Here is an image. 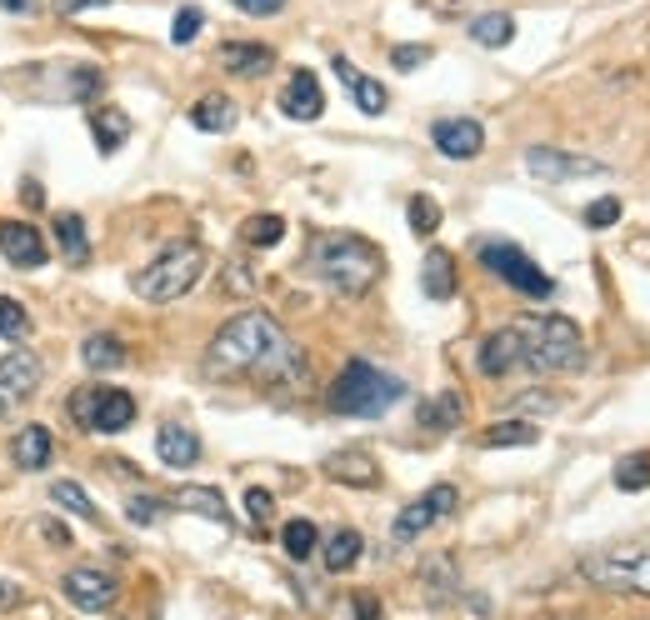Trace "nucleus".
Wrapping results in <instances>:
<instances>
[{
  "label": "nucleus",
  "instance_id": "obj_14",
  "mask_svg": "<svg viewBox=\"0 0 650 620\" xmlns=\"http://www.w3.org/2000/svg\"><path fill=\"white\" fill-rule=\"evenodd\" d=\"M0 256L20 270H40L46 266V240H40V230L26 226V220H6V226H0Z\"/></svg>",
  "mask_w": 650,
  "mask_h": 620
},
{
  "label": "nucleus",
  "instance_id": "obj_10",
  "mask_svg": "<svg viewBox=\"0 0 650 620\" xmlns=\"http://www.w3.org/2000/svg\"><path fill=\"white\" fill-rule=\"evenodd\" d=\"M456 500H460V490L456 486H430L420 500H410L406 510L396 516V526H390V536L396 540H416L420 530H430L436 520H446L450 510H456Z\"/></svg>",
  "mask_w": 650,
  "mask_h": 620
},
{
  "label": "nucleus",
  "instance_id": "obj_38",
  "mask_svg": "<svg viewBox=\"0 0 650 620\" xmlns=\"http://www.w3.org/2000/svg\"><path fill=\"white\" fill-rule=\"evenodd\" d=\"M620 220V200L616 196H600V200H590L586 206V226L590 230H610Z\"/></svg>",
  "mask_w": 650,
  "mask_h": 620
},
{
  "label": "nucleus",
  "instance_id": "obj_36",
  "mask_svg": "<svg viewBox=\"0 0 650 620\" xmlns=\"http://www.w3.org/2000/svg\"><path fill=\"white\" fill-rule=\"evenodd\" d=\"M0 336H6V340H26L30 336L26 306H20V300H10V296H0Z\"/></svg>",
  "mask_w": 650,
  "mask_h": 620
},
{
  "label": "nucleus",
  "instance_id": "obj_39",
  "mask_svg": "<svg viewBox=\"0 0 650 620\" xmlns=\"http://www.w3.org/2000/svg\"><path fill=\"white\" fill-rule=\"evenodd\" d=\"M160 510H166V500H156V496H130L126 520H130V526H156Z\"/></svg>",
  "mask_w": 650,
  "mask_h": 620
},
{
  "label": "nucleus",
  "instance_id": "obj_7",
  "mask_svg": "<svg viewBox=\"0 0 650 620\" xmlns=\"http://www.w3.org/2000/svg\"><path fill=\"white\" fill-rule=\"evenodd\" d=\"M476 256H480V266H486L490 276H500L510 290H520V296H530V300L556 296V280H550L520 246H510V240H480Z\"/></svg>",
  "mask_w": 650,
  "mask_h": 620
},
{
  "label": "nucleus",
  "instance_id": "obj_22",
  "mask_svg": "<svg viewBox=\"0 0 650 620\" xmlns=\"http://www.w3.org/2000/svg\"><path fill=\"white\" fill-rule=\"evenodd\" d=\"M420 290H426L430 300L456 296V260H450V250H430V256L420 260Z\"/></svg>",
  "mask_w": 650,
  "mask_h": 620
},
{
  "label": "nucleus",
  "instance_id": "obj_6",
  "mask_svg": "<svg viewBox=\"0 0 650 620\" xmlns=\"http://www.w3.org/2000/svg\"><path fill=\"white\" fill-rule=\"evenodd\" d=\"M580 576L600 590H620V596L650 600V550H636V546L590 550V556H580Z\"/></svg>",
  "mask_w": 650,
  "mask_h": 620
},
{
  "label": "nucleus",
  "instance_id": "obj_45",
  "mask_svg": "<svg viewBox=\"0 0 650 620\" xmlns=\"http://www.w3.org/2000/svg\"><path fill=\"white\" fill-rule=\"evenodd\" d=\"M356 616H360V620H380V606H376L370 596H356Z\"/></svg>",
  "mask_w": 650,
  "mask_h": 620
},
{
  "label": "nucleus",
  "instance_id": "obj_2",
  "mask_svg": "<svg viewBox=\"0 0 650 620\" xmlns=\"http://www.w3.org/2000/svg\"><path fill=\"white\" fill-rule=\"evenodd\" d=\"M306 266L316 280H326L336 296H366L370 286L386 270L380 246H370L366 236H350V230H326V236L310 240Z\"/></svg>",
  "mask_w": 650,
  "mask_h": 620
},
{
  "label": "nucleus",
  "instance_id": "obj_27",
  "mask_svg": "<svg viewBox=\"0 0 650 620\" xmlns=\"http://www.w3.org/2000/svg\"><path fill=\"white\" fill-rule=\"evenodd\" d=\"M536 440H540V426H530V420H496V426L480 436V446L506 450V446H536Z\"/></svg>",
  "mask_w": 650,
  "mask_h": 620
},
{
  "label": "nucleus",
  "instance_id": "obj_9",
  "mask_svg": "<svg viewBox=\"0 0 650 620\" xmlns=\"http://www.w3.org/2000/svg\"><path fill=\"white\" fill-rule=\"evenodd\" d=\"M526 170L536 180H546V186H560V180H580V176H606V160L570 156V150H556V146H530Z\"/></svg>",
  "mask_w": 650,
  "mask_h": 620
},
{
  "label": "nucleus",
  "instance_id": "obj_47",
  "mask_svg": "<svg viewBox=\"0 0 650 620\" xmlns=\"http://www.w3.org/2000/svg\"><path fill=\"white\" fill-rule=\"evenodd\" d=\"M6 10H36V0H0Z\"/></svg>",
  "mask_w": 650,
  "mask_h": 620
},
{
  "label": "nucleus",
  "instance_id": "obj_48",
  "mask_svg": "<svg viewBox=\"0 0 650 620\" xmlns=\"http://www.w3.org/2000/svg\"><path fill=\"white\" fill-rule=\"evenodd\" d=\"M86 6H106V0H70V10H86Z\"/></svg>",
  "mask_w": 650,
  "mask_h": 620
},
{
  "label": "nucleus",
  "instance_id": "obj_31",
  "mask_svg": "<svg viewBox=\"0 0 650 620\" xmlns=\"http://www.w3.org/2000/svg\"><path fill=\"white\" fill-rule=\"evenodd\" d=\"M460 416H466V406H460L456 390H446V396H436L430 406H420V426H430V430H456Z\"/></svg>",
  "mask_w": 650,
  "mask_h": 620
},
{
  "label": "nucleus",
  "instance_id": "obj_21",
  "mask_svg": "<svg viewBox=\"0 0 650 620\" xmlns=\"http://www.w3.org/2000/svg\"><path fill=\"white\" fill-rule=\"evenodd\" d=\"M50 450H56V436H50L46 426H20L10 456H16L20 470H46L50 466Z\"/></svg>",
  "mask_w": 650,
  "mask_h": 620
},
{
  "label": "nucleus",
  "instance_id": "obj_43",
  "mask_svg": "<svg viewBox=\"0 0 650 620\" xmlns=\"http://www.w3.org/2000/svg\"><path fill=\"white\" fill-rule=\"evenodd\" d=\"M20 600H26V590H20L16 580H6V576H0V610H16Z\"/></svg>",
  "mask_w": 650,
  "mask_h": 620
},
{
  "label": "nucleus",
  "instance_id": "obj_46",
  "mask_svg": "<svg viewBox=\"0 0 650 620\" xmlns=\"http://www.w3.org/2000/svg\"><path fill=\"white\" fill-rule=\"evenodd\" d=\"M40 200H46V196H40V186H36V180H26V206H40Z\"/></svg>",
  "mask_w": 650,
  "mask_h": 620
},
{
  "label": "nucleus",
  "instance_id": "obj_33",
  "mask_svg": "<svg viewBox=\"0 0 650 620\" xmlns=\"http://www.w3.org/2000/svg\"><path fill=\"white\" fill-rule=\"evenodd\" d=\"M240 236H246V246L270 250V246H280V240H286V220H280V216H250Z\"/></svg>",
  "mask_w": 650,
  "mask_h": 620
},
{
  "label": "nucleus",
  "instance_id": "obj_24",
  "mask_svg": "<svg viewBox=\"0 0 650 620\" xmlns=\"http://www.w3.org/2000/svg\"><path fill=\"white\" fill-rule=\"evenodd\" d=\"M466 30H470V40H476V46L500 50V46H510V40H516V16H506V10H486V16H476Z\"/></svg>",
  "mask_w": 650,
  "mask_h": 620
},
{
  "label": "nucleus",
  "instance_id": "obj_41",
  "mask_svg": "<svg viewBox=\"0 0 650 620\" xmlns=\"http://www.w3.org/2000/svg\"><path fill=\"white\" fill-rule=\"evenodd\" d=\"M246 510H250V520L256 526H270V510H276V500H270V490H246Z\"/></svg>",
  "mask_w": 650,
  "mask_h": 620
},
{
  "label": "nucleus",
  "instance_id": "obj_32",
  "mask_svg": "<svg viewBox=\"0 0 650 620\" xmlns=\"http://www.w3.org/2000/svg\"><path fill=\"white\" fill-rule=\"evenodd\" d=\"M650 486V450H636V456H620L616 460V490L636 496V490Z\"/></svg>",
  "mask_w": 650,
  "mask_h": 620
},
{
  "label": "nucleus",
  "instance_id": "obj_12",
  "mask_svg": "<svg viewBox=\"0 0 650 620\" xmlns=\"http://www.w3.org/2000/svg\"><path fill=\"white\" fill-rule=\"evenodd\" d=\"M430 146L446 160H476L480 150H486V126L470 116H446L430 126Z\"/></svg>",
  "mask_w": 650,
  "mask_h": 620
},
{
  "label": "nucleus",
  "instance_id": "obj_28",
  "mask_svg": "<svg viewBox=\"0 0 650 620\" xmlns=\"http://www.w3.org/2000/svg\"><path fill=\"white\" fill-rule=\"evenodd\" d=\"M280 550H286L290 560H310L320 550V530L310 526V520H286V526H280Z\"/></svg>",
  "mask_w": 650,
  "mask_h": 620
},
{
  "label": "nucleus",
  "instance_id": "obj_42",
  "mask_svg": "<svg viewBox=\"0 0 650 620\" xmlns=\"http://www.w3.org/2000/svg\"><path fill=\"white\" fill-rule=\"evenodd\" d=\"M236 10H246V16H280L286 10V0H230Z\"/></svg>",
  "mask_w": 650,
  "mask_h": 620
},
{
  "label": "nucleus",
  "instance_id": "obj_19",
  "mask_svg": "<svg viewBox=\"0 0 650 620\" xmlns=\"http://www.w3.org/2000/svg\"><path fill=\"white\" fill-rule=\"evenodd\" d=\"M326 476L340 480V486H360V490L380 486V470H376V460H370L366 450H336V456L326 460Z\"/></svg>",
  "mask_w": 650,
  "mask_h": 620
},
{
  "label": "nucleus",
  "instance_id": "obj_23",
  "mask_svg": "<svg viewBox=\"0 0 650 620\" xmlns=\"http://www.w3.org/2000/svg\"><path fill=\"white\" fill-rule=\"evenodd\" d=\"M90 130H96L100 156H116V150L126 146V136H130V116L126 110H116V106H100L96 116H90Z\"/></svg>",
  "mask_w": 650,
  "mask_h": 620
},
{
  "label": "nucleus",
  "instance_id": "obj_18",
  "mask_svg": "<svg viewBox=\"0 0 650 620\" xmlns=\"http://www.w3.org/2000/svg\"><path fill=\"white\" fill-rule=\"evenodd\" d=\"M220 66H226L230 76H266V70L276 66V50L260 46V40H226V46H220Z\"/></svg>",
  "mask_w": 650,
  "mask_h": 620
},
{
  "label": "nucleus",
  "instance_id": "obj_11",
  "mask_svg": "<svg viewBox=\"0 0 650 620\" xmlns=\"http://www.w3.org/2000/svg\"><path fill=\"white\" fill-rule=\"evenodd\" d=\"M40 390V356L36 350H10L0 360V416L20 410Z\"/></svg>",
  "mask_w": 650,
  "mask_h": 620
},
{
  "label": "nucleus",
  "instance_id": "obj_1",
  "mask_svg": "<svg viewBox=\"0 0 650 620\" xmlns=\"http://www.w3.org/2000/svg\"><path fill=\"white\" fill-rule=\"evenodd\" d=\"M210 370H226V376H250L266 380V386H286V390H306V356L300 346L266 316V310H240L236 320L216 330L210 340Z\"/></svg>",
  "mask_w": 650,
  "mask_h": 620
},
{
  "label": "nucleus",
  "instance_id": "obj_30",
  "mask_svg": "<svg viewBox=\"0 0 650 620\" xmlns=\"http://www.w3.org/2000/svg\"><path fill=\"white\" fill-rule=\"evenodd\" d=\"M56 240H60V256H66L70 266H86V260H90L86 220H80V216H60L56 220Z\"/></svg>",
  "mask_w": 650,
  "mask_h": 620
},
{
  "label": "nucleus",
  "instance_id": "obj_26",
  "mask_svg": "<svg viewBox=\"0 0 650 620\" xmlns=\"http://www.w3.org/2000/svg\"><path fill=\"white\" fill-rule=\"evenodd\" d=\"M176 506H180V510H196V516L216 520V526H230L226 500H220V490H210V486H186V490L176 496Z\"/></svg>",
  "mask_w": 650,
  "mask_h": 620
},
{
  "label": "nucleus",
  "instance_id": "obj_20",
  "mask_svg": "<svg viewBox=\"0 0 650 620\" xmlns=\"http://www.w3.org/2000/svg\"><path fill=\"white\" fill-rule=\"evenodd\" d=\"M240 110L230 96H200L196 106H190V126L206 130V136H226V130H236Z\"/></svg>",
  "mask_w": 650,
  "mask_h": 620
},
{
  "label": "nucleus",
  "instance_id": "obj_5",
  "mask_svg": "<svg viewBox=\"0 0 650 620\" xmlns=\"http://www.w3.org/2000/svg\"><path fill=\"white\" fill-rule=\"evenodd\" d=\"M200 276H206V250H200L196 240H180V246L160 250V256L140 270V276H136V296L166 306V300H180L186 290H196Z\"/></svg>",
  "mask_w": 650,
  "mask_h": 620
},
{
  "label": "nucleus",
  "instance_id": "obj_37",
  "mask_svg": "<svg viewBox=\"0 0 650 620\" xmlns=\"http://www.w3.org/2000/svg\"><path fill=\"white\" fill-rule=\"evenodd\" d=\"M200 26H206V10L200 6L176 10V20H170V40H176V46H190V40L200 36Z\"/></svg>",
  "mask_w": 650,
  "mask_h": 620
},
{
  "label": "nucleus",
  "instance_id": "obj_34",
  "mask_svg": "<svg viewBox=\"0 0 650 620\" xmlns=\"http://www.w3.org/2000/svg\"><path fill=\"white\" fill-rule=\"evenodd\" d=\"M50 500H56L60 510H70V516H80V520H96V506H90L86 486H76V480H56V486H50Z\"/></svg>",
  "mask_w": 650,
  "mask_h": 620
},
{
  "label": "nucleus",
  "instance_id": "obj_17",
  "mask_svg": "<svg viewBox=\"0 0 650 620\" xmlns=\"http://www.w3.org/2000/svg\"><path fill=\"white\" fill-rule=\"evenodd\" d=\"M156 456H160V466H170V470H186V466H196L200 460V436L190 426H160L156 430Z\"/></svg>",
  "mask_w": 650,
  "mask_h": 620
},
{
  "label": "nucleus",
  "instance_id": "obj_25",
  "mask_svg": "<svg viewBox=\"0 0 650 620\" xmlns=\"http://www.w3.org/2000/svg\"><path fill=\"white\" fill-rule=\"evenodd\" d=\"M360 550H366V540H360V530H336V536L320 546V560H326L330 576H346L350 566L360 560Z\"/></svg>",
  "mask_w": 650,
  "mask_h": 620
},
{
  "label": "nucleus",
  "instance_id": "obj_29",
  "mask_svg": "<svg viewBox=\"0 0 650 620\" xmlns=\"http://www.w3.org/2000/svg\"><path fill=\"white\" fill-rule=\"evenodd\" d=\"M80 360H86L90 370H120L126 366V346H120V336H86Z\"/></svg>",
  "mask_w": 650,
  "mask_h": 620
},
{
  "label": "nucleus",
  "instance_id": "obj_35",
  "mask_svg": "<svg viewBox=\"0 0 650 620\" xmlns=\"http://www.w3.org/2000/svg\"><path fill=\"white\" fill-rule=\"evenodd\" d=\"M406 216H410V230H416V236H436L440 230V206L430 196H410Z\"/></svg>",
  "mask_w": 650,
  "mask_h": 620
},
{
  "label": "nucleus",
  "instance_id": "obj_15",
  "mask_svg": "<svg viewBox=\"0 0 650 620\" xmlns=\"http://www.w3.org/2000/svg\"><path fill=\"white\" fill-rule=\"evenodd\" d=\"M280 110H286L290 120H320L326 96H320L316 70H296V76L286 80V90H280Z\"/></svg>",
  "mask_w": 650,
  "mask_h": 620
},
{
  "label": "nucleus",
  "instance_id": "obj_4",
  "mask_svg": "<svg viewBox=\"0 0 650 620\" xmlns=\"http://www.w3.org/2000/svg\"><path fill=\"white\" fill-rule=\"evenodd\" d=\"M400 400H406V380L380 370V366H370V360H350L326 390V406L336 410V416H360V420L386 416V410L400 406Z\"/></svg>",
  "mask_w": 650,
  "mask_h": 620
},
{
  "label": "nucleus",
  "instance_id": "obj_13",
  "mask_svg": "<svg viewBox=\"0 0 650 620\" xmlns=\"http://www.w3.org/2000/svg\"><path fill=\"white\" fill-rule=\"evenodd\" d=\"M60 590H66V600L76 610H110L116 606V580L100 576V570H70L66 580H60Z\"/></svg>",
  "mask_w": 650,
  "mask_h": 620
},
{
  "label": "nucleus",
  "instance_id": "obj_40",
  "mask_svg": "<svg viewBox=\"0 0 650 620\" xmlns=\"http://www.w3.org/2000/svg\"><path fill=\"white\" fill-rule=\"evenodd\" d=\"M430 60V46H396L390 50V66L396 70H420Z\"/></svg>",
  "mask_w": 650,
  "mask_h": 620
},
{
  "label": "nucleus",
  "instance_id": "obj_8",
  "mask_svg": "<svg viewBox=\"0 0 650 620\" xmlns=\"http://www.w3.org/2000/svg\"><path fill=\"white\" fill-rule=\"evenodd\" d=\"M70 416L86 430H100V436H120V430L136 420V400L116 386H90L70 400Z\"/></svg>",
  "mask_w": 650,
  "mask_h": 620
},
{
  "label": "nucleus",
  "instance_id": "obj_44",
  "mask_svg": "<svg viewBox=\"0 0 650 620\" xmlns=\"http://www.w3.org/2000/svg\"><path fill=\"white\" fill-rule=\"evenodd\" d=\"M36 530H40V536H46V540H56V546H60V550H66V546H70V530H66V526H56V520H40V526H36Z\"/></svg>",
  "mask_w": 650,
  "mask_h": 620
},
{
  "label": "nucleus",
  "instance_id": "obj_16",
  "mask_svg": "<svg viewBox=\"0 0 650 620\" xmlns=\"http://www.w3.org/2000/svg\"><path fill=\"white\" fill-rule=\"evenodd\" d=\"M330 70H336V80L340 86L350 90V100H356L360 110H366V116H386V106H390V96H386V86H380V80H370V76H360L356 66H350L346 56H336L330 60Z\"/></svg>",
  "mask_w": 650,
  "mask_h": 620
},
{
  "label": "nucleus",
  "instance_id": "obj_3",
  "mask_svg": "<svg viewBox=\"0 0 650 620\" xmlns=\"http://www.w3.org/2000/svg\"><path fill=\"white\" fill-rule=\"evenodd\" d=\"M510 346H516V370H536V376H560L586 360V336L566 316L510 320Z\"/></svg>",
  "mask_w": 650,
  "mask_h": 620
}]
</instances>
